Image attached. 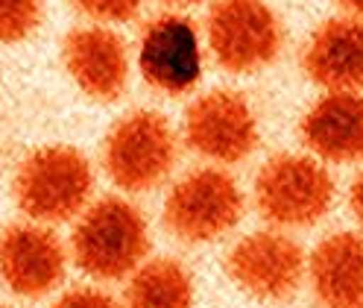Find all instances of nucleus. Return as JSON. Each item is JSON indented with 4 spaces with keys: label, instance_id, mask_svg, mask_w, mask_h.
<instances>
[{
    "label": "nucleus",
    "instance_id": "nucleus-20",
    "mask_svg": "<svg viewBox=\"0 0 363 308\" xmlns=\"http://www.w3.org/2000/svg\"><path fill=\"white\" fill-rule=\"evenodd\" d=\"M337 4L343 6L352 18H360V21H363V0H337Z\"/></svg>",
    "mask_w": 363,
    "mask_h": 308
},
{
    "label": "nucleus",
    "instance_id": "nucleus-4",
    "mask_svg": "<svg viewBox=\"0 0 363 308\" xmlns=\"http://www.w3.org/2000/svg\"><path fill=\"white\" fill-rule=\"evenodd\" d=\"M334 180L328 167L302 153L272 156L255 176V209L279 229H305L328 214Z\"/></svg>",
    "mask_w": 363,
    "mask_h": 308
},
{
    "label": "nucleus",
    "instance_id": "nucleus-13",
    "mask_svg": "<svg viewBox=\"0 0 363 308\" xmlns=\"http://www.w3.org/2000/svg\"><path fill=\"white\" fill-rule=\"evenodd\" d=\"M302 68L325 92H363V21L343 15L313 30Z\"/></svg>",
    "mask_w": 363,
    "mask_h": 308
},
{
    "label": "nucleus",
    "instance_id": "nucleus-10",
    "mask_svg": "<svg viewBox=\"0 0 363 308\" xmlns=\"http://www.w3.org/2000/svg\"><path fill=\"white\" fill-rule=\"evenodd\" d=\"M67 258L71 253L65 250L59 235L27 220V224H12L0 235V279L18 297H44L65 279Z\"/></svg>",
    "mask_w": 363,
    "mask_h": 308
},
{
    "label": "nucleus",
    "instance_id": "nucleus-9",
    "mask_svg": "<svg viewBox=\"0 0 363 308\" xmlns=\"http://www.w3.org/2000/svg\"><path fill=\"white\" fill-rule=\"evenodd\" d=\"M202 41L194 21L185 15H158L141 33L138 71L150 88L170 97L194 92L202 79Z\"/></svg>",
    "mask_w": 363,
    "mask_h": 308
},
{
    "label": "nucleus",
    "instance_id": "nucleus-19",
    "mask_svg": "<svg viewBox=\"0 0 363 308\" xmlns=\"http://www.w3.org/2000/svg\"><path fill=\"white\" fill-rule=\"evenodd\" d=\"M349 206H352V214L357 217V224H360V229H363V170L354 176V182H352Z\"/></svg>",
    "mask_w": 363,
    "mask_h": 308
},
{
    "label": "nucleus",
    "instance_id": "nucleus-21",
    "mask_svg": "<svg viewBox=\"0 0 363 308\" xmlns=\"http://www.w3.org/2000/svg\"><path fill=\"white\" fill-rule=\"evenodd\" d=\"M170 6H196V4H206V0H164Z\"/></svg>",
    "mask_w": 363,
    "mask_h": 308
},
{
    "label": "nucleus",
    "instance_id": "nucleus-3",
    "mask_svg": "<svg viewBox=\"0 0 363 308\" xmlns=\"http://www.w3.org/2000/svg\"><path fill=\"white\" fill-rule=\"evenodd\" d=\"M179 141L170 121L152 109H135L108 129L103 167L121 191L147 194L176 167Z\"/></svg>",
    "mask_w": 363,
    "mask_h": 308
},
{
    "label": "nucleus",
    "instance_id": "nucleus-15",
    "mask_svg": "<svg viewBox=\"0 0 363 308\" xmlns=\"http://www.w3.org/2000/svg\"><path fill=\"white\" fill-rule=\"evenodd\" d=\"M123 308H194V279L176 258H150L126 282Z\"/></svg>",
    "mask_w": 363,
    "mask_h": 308
},
{
    "label": "nucleus",
    "instance_id": "nucleus-16",
    "mask_svg": "<svg viewBox=\"0 0 363 308\" xmlns=\"http://www.w3.org/2000/svg\"><path fill=\"white\" fill-rule=\"evenodd\" d=\"M41 0H0V44H18L41 24Z\"/></svg>",
    "mask_w": 363,
    "mask_h": 308
},
{
    "label": "nucleus",
    "instance_id": "nucleus-2",
    "mask_svg": "<svg viewBox=\"0 0 363 308\" xmlns=\"http://www.w3.org/2000/svg\"><path fill=\"white\" fill-rule=\"evenodd\" d=\"M12 191L18 209L35 224H67L88 209L94 191V170L77 147H38L21 162Z\"/></svg>",
    "mask_w": 363,
    "mask_h": 308
},
{
    "label": "nucleus",
    "instance_id": "nucleus-1",
    "mask_svg": "<svg viewBox=\"0 0 363 308\" xmlns=\"http://www.w3.org/2000/svg\"><path fill=\"white\" fill-rule=\"evenodd\" d=\"M147 217L123 197H100L77 217L71 232V258L91 279H129L147 261Z\"/></svg>",
    "mask_w": 363,
    "mask_h": 308
},
{
    "label": "nucleus",
    "instance_id": "nucleus-7",
    "mask_svg": "<svg viewBox=\"0 0 363 308\" xmlns=\"http://www.w3.org/2000/svg\"><path fill=\"white\" fill-rule=\"evenodd\" d=\"M225 273L243 294L264 302H281L299 291L308 273V258L290 235L264 229L243 235L229 250Z\"/></svg>",
    "mask_w": 363,
    "mask_h": 308
},
{
    "label": "nucleus",
    "instance_id": "nucleus-11",
    "mask_svg": "<svg viewBox=\"0 0 363 308\" xmlns=\"http://www.w3.org/2000/svg\"><path fill=\"white\" fill-rule=\"evenodd\" d=\"M62 62L91 100L111 103L129 85V48L108 27H77L62 41Z\"/></svg>",
    "mask_w": 363,
    "mask_h": 308
},
{
    "label": "nucleus",
    "instance_id": "nucleus-17",
    "mask_svg": "<svg viewBox=\"0 0 363 308\" xmlns=\"http://www.w3.org/2000/svg\"><path fill=\"white\" fill-rule=\"evenodd\" d=\"M74 9L97 24H123L138 15L144 0H71Z\"/></svg>",
    "mask_w": 363,
    "mask_h": 308
},
{
    "label": "nucleus",
    "instance_id": "nucleus-12",
    "mask_svg": "<svg viewBox=\"0 0 363 308\" xmlns=\"http://www.w3.org/2000/svg\"><path fill=\"white\" fill-rule=\"evenodd\" d=\"M313 159L349 165L363 159V92H325L299 126Z\"/></svg>",
    "mask_w": 363,
    "mask_h": 308
},
{
    "label": "nucleus",
    "instance_id": "nucleus-18",
    "mask_svg": "<svg viewBox=\"0 0 363 308\" xmlns=\"http://www.w3.org/2000/svg\"><path fill=\"white\" fill-rule=\"evenodd\" d=\"M53 308H121V302L111 297V294H106V291H100V288H71V291H65L56 302H53Z\"/></svg>",
    "mask_w": 363,
    "mask_h": 308
},
{
    "label": "nucleus",
    "instance_id": "nucleus-8",
    "mask_svg": "<svg viewBox=\"0 0 363 308\" xmlns=\"http://www.w3.org/2000/svg\"><path fill=\"white\" fill-rule=\"evenodd\" d=\"M185 144L214 165H238L258 147V121L243 94L229 88L199 94L185 112Z\"/></svg>",
    "mask_w": 363,
    "mask_h": 308
},
{
    "label": "nucleus",
    "instance_id": "nucleus-22",
    "mask_svg": "<svg viewBox=\"0 0 363 308\" xmlns=\"http://www.w3.org/2000/svg\"><path fill=\"white\" fill-rule=\"evenodd\" d=\"M0 308H12V305H0Z\"/></svg>",
    "mask_w": 363,
    "mask_h": 308
},
{
    "label": "nucleus",
    "instance_id": "nucleus-5",
    "mask_svg": "<svg viewBox=\"0 0 363 308\" xmlns=\"http://www.w3.org/2000/svg\"><path fill=\"white\" fill-rule=\"evenodd\" d=\"M243 217V191L220 167H196L167 191L164 226L182 244H211Z\"/></svg>",
    "mask_w": 363,
    "mask_h": 308
},
{
    "label": "nucleus",
    "instance_id": "nucleus-6",
    "mask_svg": "<svg viewBox=\"0 0 363 308\" xmlns=\"http://www.w3.org/2000/svg\"><path fill=\"white\" fill-rule=\"evenodd\" d=\"M206 38L223 71L255 74L281 53L284 30L264 0H217L208 12Z\"/></svg>",
    "mask_w": 363,
    "mask_h": 308
},
{
    "label": "nucleus",
    "instance_id": "nucleus-14",
    "mask_svg": "<svg viewBox=\"0 0 363 308\" xmlns=\"http://www.w3.org/2000/svg\"><path fill=\"white\" fill-rule=\"evenodd\" d=\"M308 279L323 308H363V235L323 238L308 258Z\"/></svg>",
    "mask_w": 363,
    "mask_h": 308
}]
</instances>
